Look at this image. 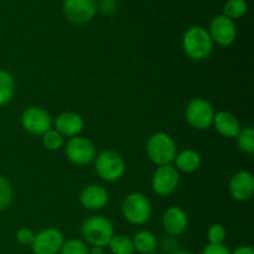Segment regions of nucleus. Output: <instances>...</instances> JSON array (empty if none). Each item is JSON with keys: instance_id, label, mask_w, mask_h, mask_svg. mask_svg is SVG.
<instances>
[{"instance_id": "nucleus-1", "label": "nucleus", "mask_w": 254, "mask_h": 254, "mask_svg": "<svg viewBox=\"0 0 254 254\" xmlns=\"http://www.w3.org/2000/svg\"><path fill=\"white\" fill-rule=\"evenodd\" d=\"M181 44H183V50L186 56L193 61H203L208 59L212 54L213 45H215L207 29L200 25L189 27L184 32Z\"/></svg>"}, {"instance_id": "nucleus-2", "label": "nucleus", "mask_w": 254, "mask_h": 254, "mask_svg": "<svg viewBox=\"0 0 254 254\" xmlns=\"http://www.w3.org/2000/svg\"><path fill=\"white\" fill-rule=\"evenodd\" d=\"M145 150L148 158L154 164L158 166L169 165L173 163L178 154V145L175 139L170 134L158 131L151 134L148 138Z\"/></svg>"}, {"instance_id": "nucleus-3", "label": "nucleus", "mask_w": 254, "mask_h": 254, "mask_svg": "<svg viewBox=\"0 0 254 254\" xmlns=\"http://www.w3.org/2000/svg\"><path fill=\"white\" fill-rule=\"evenodd\" d=\"M114 235L116 233L113 223L106 216H91L82 225V236L84 242L91 245L92 247H107Z\"/></svg>"}, {"instance_id": "nucleus-4", "label": "nucleus", "mask_w": 254, "mask_h": 254, "mask_svg": "<svg viewBox=\"0 0 254 254\" xmlns=\"http://www.w3.org/2000/svg\"><path fill=\"white\" fill-rule=\"evenodd\" d=\"M126 160L114 150H104L94 159V170L102 180L116 183L126 174Z\"/></svg>"}, {"instance_id": "nucleus-5", "label": "nucleus", "mask_w": 254, "mask_h": 254, "mask_svg": "<svg viewBox=\"0 0 254 254\" xmlns=\"http://www.w3.org/2000/svg\"><path fill=\"white\" fill-rule=\"evenodd\" d=\"M122 213L130 225H145L150 220L151 203L144 193H128L122 203Z\"/></svg>"}, {"instance_id": "nucleus-6", "label": "nucleus", "mask_w": 254, "mask_h": 254, "mask_svg": "<svg viewBox=\"0 0 254 254\" xmlns=\"http://www.w3.org/2000/svg\"><path fill=\"white\" fill-rule=\"evenodd\" d=\"M215 114L213 106L205 98L191 99L185 109L186 122L196 130H206L212 127Z\"/></svg>"}, {"instance_id": "nucleus-7", "label": "nucleus", "mask_w": 254, "mask_h": 254, "mask_svg": "<svg viewBox=\"0 0 254 254\" xmlns=\"http://www.w3.org/2000/svg\"><path fill=\"white\" fill-rule=\"evenodd\" d=\"M64 155L69 163L77 166H84L94 161L97 156L96 145L91 139L77 135L69 138L64 145Z\"/></svg>"}, {"instance_id": "nucleus-8", "label": "nucleus", "mask_w": 254, "mask_h": 254, "mask_svg": "<svg viewBox=\"0 0 254 254\" xmlns=\"http://www.w3.org/2000/svg\"><path fill=\"white\" fill-rule=\"evenodd\" d=\"M62 11L69 22L84 25L94 19L98 9L96 0H64Z\"/></svg>"}, {"instance_id": "nucleus-9", "label": "nucleus", "mask_w": 254, "mask_h": 254, "mask_svg": "<svg viewBox=\"0 0 254 254\" xmlns=\"http://www.w3.org/2000/svg\"><path fill=\"white\" fill-rule=\"evenodd\" d=\"M180 183V173L171 164L156 168L151 178V189L158 196H170Z\"/></svg>"}, {"instance_id": "nucleus-10", "label": "nucleus", "mask_w": 254, "mask_h": 254, "mask_svg": "<svg viewBox=\"0 0 254 254\" xmlns=\"http://www.w3.org/2000/svg\"><path fill=\"white\" fill-rule=\"evenodd\" d=\"M207 31L213 44L218 46L228 47L237 39V26L235 21L223 14H218L212 17Z\"/></svg>"}, {"instance_id": "nucleus-11", "label": "nucleus", "mask_w": 254, "mask_h": 254, "mask_svg": "<svg viewBox=\"0 0 254 254\" xmlns=\"http://www.w3.org/2000/svg\"><path fill=\"white\" fill-rule=\"evenodd\" d=\"M51 116L41 107H29L21 114V126L27 133L42 136L52 128Z\"/></svg>"}, {"instance_id": "nucleus-12", "label": "nucleus", "mask_w": 254, "mask_h": 254, "mask_svg": "<svg viewBox=\"0 0 254 254\" xmlns=\"http://www.w3.org/2000/svg\"><path fill=\"white\" fill-rule=\"evenodd\" d=\"M64 242V235L56 228L50 227L35 233L30 247L34 254H59Z\"/></svg>"}, {"instance_id": "nucleus-13", "label": "nucleus", "mask_w": 254, "mask_h": 254, "mask_svg": "<svg viewBox=\"0 0 254 254\" xmlns=\"http://www.w3.org/2000/svg\"><path fill=\"white\" fill-rule=\"evenodd\" d=\"M228 191L233 200L238 202H247L254 195V176L252 173L241 170L231 178Z\"/></svg>"}, {"instance_id": "nucleus-14", "label": "nucleus", "mask_w": 254, "mask_h": 254, "mask_svg": "<svg viewBox=\"0 0 254 254\" xmlns=\"http://www.w3.org/2000/svg\"><path fill=\"white\" fill-rule=\"evenodd\" d=\"M109 201V193L106 188L98 184H91L86 186L79 193V203L82 207L91 211H99Z\"/></svg>"}, {"instance_id": "nucleus-15", "label": "nucleus", "mask_w": 254, "mask_h": 254, "mask_svg": "<svg viewBox=\"0 0 254 254\" xmlns=\"http://www.w3.org/2000/svg\"><path fill=\"white\" fill-rule=\"evenodd\" d=\"M163 227L170 236L183 235L189 226V217L188 213L180 206H170L168 210L164 212L163 218Z\"/></svg>"}, {"instance_id": "nucleus-16", "label": "nucleus", "mask_w": 254, "mask_h": 254, "mask_svg": "<svg viewBox=\"0 0 254 254\" xmlns=\"http://www.w3.org/2000/svg\"><path fill=\"white\" fill-rule=\"evenodd\" d=\"M54 127L61 135L73 138L83 130L84 119L76 112H62L55 118Z\"/></svg>"}, {"instance_id": "nucleus-17", "label": "nucleus", "mask_w": 254, "mask_h": 254, "mask_svg": "<svg viewBox=\"0 0 254 254\" xmlns=\"http://www.w3.org/2000/svg\"><path fill=\"white\" fill-rule=\"evenodd\" d=\"M212 126L215 127L216 131L225 138H236L242 129L237 117L228 111L217 112Z\"/></svg>"}, {"instance_id": "nucleus-18", "label": "nucleus", "mask_w": 254, "mask_h": 254, "mask_svg": "<svg viewBox=\"0 0 254 254\" xmlns=\"http://www.w3.org/2000/svg\"><path fill=\"white\" fill-rule=\"evenodd\" d=\"M174 163H175V168L179 173L181 171V173L191 174L198 170V168L201 166V156L197 151L192 150V149H185L176 154Z\"/></svg>"}, {"instance_id": "nucleus-19", "label": "nucleus", "mask_w": 254, "mask_h": 254, "mask_svg": "<svg viewBox=\"0 0 254 254\" xmlns=\"http://www.w3.org/2000/svg\"><path fill=\"white\" fill-rule=\"evenodd\" d=\"M133 240L134 251L141 254H150L158 248V238L151 231L141 230L134 235Z\"/></svg>"}, {"instance_id": "nucleus-20", "label": "nucleus", "mask_w": 254, "mask_h": 254, "mask_svg": "<svg viewBox=\"0 0 254 254\" xmlns=\"http://www.w3.org/2000/svg\"><path fill=\"white\" fill-rule=\"evenodd\" d=\"M15 94V79L10 72L0 69V107L5 106Z\"/></svg>"}, {"instance_id": "nucleus-21", "label": "nucleus", "mask_w": 254, "mask_h": 254, "mask_svg": "<svg viewBox=\"0 0 254 254\" xmlns=\"http://www.w3.org/2000/svg\"><path fill=\"white\" fill-rule=\"evenodd\" d=\"M107 247H109L112 254H133L135 252L133 240L126 235H114Z\"/></svg>"}, {"instance_id": "nucleus-22", "label": "nucleus", "mask_w": 254, "mask_h": 254, "mask_svg": "<svg viewBox=\"0 0 254 254\" xmlns=\"http://www.w3.org/2000/svg\"><path fill=\"white\" fill-rule=\"evenodd\" d=\"M248 11L247 0H227L223 5L222 14L231 20H237L245 16Z\"/></svg>"}, {"instance_id": "nucleus-23", "label": "nucleus", "mask_w": 254, "mask_h": 254, "mask_svg": "<svg viewBox=\"0 0 254 254\" xmlns=\"http://www.w3.org/2000/svg\"><path fill=\"white\" fill-rule=\"evenodd\" d=\"M237 139V145L241 151L245 154L252 155L254 154V129L253 127H246L245 129H241L238 135L236 136Z\"/></svg>"}, {"instance_id": "nucleus-24", "label": "nucleus", "mask_w": 254, "mask_h": 254, "mask_svg": "<svg viewBox=\"0 0 254 254\" xmlns=\"http://www.w3.org/2000/svg\"><path fill=\"white\" fill-rule=\"evenodd\" d=\"M42 144L50 151L60 150L64 145V136L61 135L56 129L51 128L42 135Z\"/></svg>"}, {"instance_id": "nucleus-25", "label": "nucleus", "mask_w": 254, "mask_h": 254, "mask_svg": "<svg viewBox=\"0 0 254 254\" xmlns=\"http://www.w3.org/2000/svg\"><path fill=\"white\" fill-rule=\"evenodd\" d=\"M59 253L60 254H89V247L84 241L72 238V240L64 241Z\"/></svg>"}, {"instance_id": "nucleus-26", "label": "nucleus", "mask_w": 254, "mask_h": 254, "mask_svg": "<svg viewBox=\"0 0 254 254\" xmlns=\"http://www.w3.org/2000/svg\"><path fill=\"white\" fill-rule=\"evenodd\" d=\"M14 197L11 183L5 176L0 175V211H4L11 205Z\"/></svg>"}, {"instance_id": "nucleus-27", "label": "nucleus", "mask_w": 254, "mask_h": 254, "mask_svg": "<svg viewBox=\"0 0 254 254\" xmlns=\"http://www.w3.org/2000/svg\"><path fill=\"white\" fill-rule=\"evenodd\" d=\"M227 238V231L222 223H213L207 230V241L210 245H223Z\"/></svg>"}, {"instance_id": "nucleus-28", "label": "nucleus", "mask_w": 254, "mask_h": 254, "mask_svg": "<svg viewBox=\"0 0 254 254\" xmlns=\"http://www.w3.org/2000/svg\"><path fill=\"white\" fill-rule=\"evenodd\" d=\"M34 238H35V233H34V231L30 230V228L22 227V228H20V230H17L16 240L20 245L31 246Z\"/></svg>"}, {"instance_id": "nucleus-29", "label": "nucleus", "mask_w": 254, "mask_h": 254, "mask_svg": "<svg viewBox=\"0 0 254 254\" xmlns=\"http://www.w3.org/2000/svg\"><path fill=\"white\" fill-rule=\"evenodd\" d=\"M117 6H118L117 0H99V1H97V9H98V11L106 15L113 14L117 10Z\"/></svg>"}, {"instance_id": "nucleus-30", "label": "nucleus", "mask_w": 254, "mask_h": 254, "mask_svg": "<svg viewBox=\"0 0 254 254\" xmlns=\"http://www.w3.org/2000/svg\"><path fill=\"white\" fill-rule=\"evenodd\" d=\"M202 254H232L230 248L226 247L225 245H210L208 243L205 248H203Z\"/></svg>"}, {"instance_id": "nucleus-31", "label": "nucleus", "mask_w": 254, "mask_h": 254, "mask_svg": "<svg viewBox=\"0 0 254 254\" xmlns=\"http://www.w3.org/2000/svg\"><path fill=\"white\" fill-rule=\"evenodd\" d=\"M176 241H174L173 238H168V240H165L163 242V250L166 251L168 253H171L173 254L174 252H176Z\"/></svg>"}, {"instance_id": "nucleus-32", "label": "nucleus", "mask_w": 254, "mask_h": 254, "mask_svg": "<svg viewBox=\"0 0 254 254\" xmlns=\"http://www.w3.org/2000/svg\"><path fill=\"white\" fill-rule=\"evenodd\" d=\"M232 254H254V250L251 246H241L236 248Z\"/></svg>"}, {"instance_id": "nucleus-33", "label": "nucleus", "mask_w": 254, "mask_h": 254, "mask_svg": "<svg viewBox=\"0 0 254 254\" xmlns=\"http://www.w3.org/2000/svg\"><path fill=\"white\" fill-rule=\"evenodd\" d=\"M89 254H104L103 248H101V247H92V250H89Z\"/></svg>"}, {"instance_id": "nucleus-34", "label": "nucleus", "mask_w": 254, "mask_h": 254, "mask_svg": "<svg viewBox=\"0 0 254 254\" xmlns=\"http://www.w3.org/2000/svg\"><path fill=\"white\" fill-rule=\"evenodd\" d=\"M173 254H195V253L189 252V251H176V252H174Z\"/></svg>"}, {"instance_id": "nucleus-35", "label": "nucleus", "mask_w": 254, "mask_h": 254, "mask_svg": "<svg viewBox=\"0 0 254 254\" xmlns=\"http://www.w3.org/2000/svg\"><path fill=\"white\" fill-rule=\"evenodd\" d=\"M150 254H159V253H155V252H154V253H150Z\"/></svg>"}]
</instances>
